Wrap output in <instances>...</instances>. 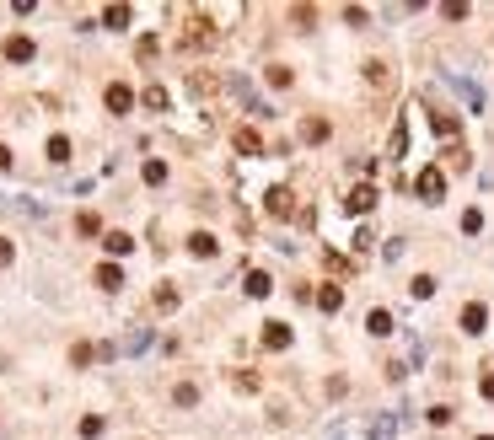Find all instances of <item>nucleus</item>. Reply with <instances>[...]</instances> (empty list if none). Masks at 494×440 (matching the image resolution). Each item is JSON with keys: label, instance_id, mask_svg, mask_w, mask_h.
<instances>
[{"label": "nucleus", "instance_id": "nucleus-1", "mask_svg": "<svg viewBox=\"0 0 494 440\" xmlns=\"http://www.w3.org/2000/svg\"><path fill=\"white\" fill-rule=\"evenodd\" d=\"M220 43V27L210 22L205 11H193L188 22H183V49H215Z\"/></svg>", "mask_w": 494, "mask_h": 440}, {"label": "nucleus", "instance_id": "nucleus-2", "mask_svg": "<svg viewBox=\"0 0 494 440\" xmlns=\"http://www.w3.org/2000/svg\"><path fill=\"white\" fill-rule=\"evenodd\" d=\"M414 194H419L424 204H435V199L446 194V172H441V167H424L419 177H414Z\"/></svg>", "mask_w": 494, "mask_h": 440}, {"label": "nucleus", "instance_id": "nucleus-3", "mask_svg": "<svg viewBox=\"0 0 494 440\" xmlns=\"http://www.w3.org/2000/svg\"><path fill=\"white\" fill-rule=\"evenodd\" d=\"M264 209H269L274 220H290V215H296V194H290V188H269V194H264Z\"/></svg>", "mask_w": 494, "mask_h": 440}, {"label": "nucleus", "instance_id": "nucleus-4", "mask_svg": "<svg viewBox=\"0 0 494 440\" xmlns=\"http://www.w3.org/2000/svg\"><path fill=\"white\" fill-rule=\"evenodd\" d=\"M371 204H376V188H371V183H360V188H350V194H344V209H350V215H365Z\"/></svg>", "mask_w": 494, "mask_h": 440}, {"label": "nucleus", "instance_id": "nucleus-5", "mask_svg": "<svg viewBox=\"0 0 494 440\" xmlns=\"http://www.w3.org/2000/svg\"><path fill=\"white\" fill-rule=\"evenodd\" d=\"M483 322H489V306H483V301L462 306V333H483Z\"/></svg>", "mask_w": 494, "mask_h": 440}, {"label": "nucleus", "instance_id": "nucleus-6", "mask_svg": "<svg viewBox=\"0 0 494 440\" xmlns=\"http://www.w3.org/2000/svg\"><path fill=\"white\" fill-rule=\"evenodd\" d=\"M102 102H108V113H129V108H134V92H129L124 81H113V86H108V97H102Z\"/></svg>", "mask_w": 494, "mask_h": 440}, {"label": "nucleus", "instance_id": "nucleus-7", "mask_svg": "<svg viewBox=\"0 0 494 440\" xmlns=\"http://www.w3.org/2000/svg\"><path fill=\"white\" fill-rule=\"evenodd\" d=\"M231 145H237L242 156H264V135H258V129H237V135H231Z\"/></svg>", "mask_w": 494, "mask_h": 440}, {"label": "nucleus", "instance_id": "nucleus-8", "mask_svg": "<svg viewBox=\"0 0 494 440\" xmlns=\"http://www.w3.org/2000/svg\"><path fill=\"white\" fill-rule=\"evenodd\" d=\"M33 38H22V33H16V38H6V60H11V65H27V60H33Z\"/></svg>", "mask_w": 494, "mask_h": 440}, {"label": "nucleus", "instance_id": "nucleus-9", "mask_svg": "<svg viewBox=\"0 0 494 440\" xmlns=\"http://www.w3.org/2000/svg\"><path fill=\"white\" fill-rule=\"evenodd\" d=\"M242 290H247V295H258V301H264V295L274 290V280H269L264 269H247V280H242Z\"/></svg>", "mask_w": 494, "mask_h": 440}, {"label": "nucleus", "instance_id": "nucleus-10", "mask_svg": "<svg viewBox=\"0 0 494 440\" xmlns=\"http://www.w3.org/2000/svg\"><path fill=\"white\" fill-rule=\"evenodd\" d=\"M365 81H371L376 92H387V86H392V70H387V60H365Z\"/></svg>", "mask_w": 494, "mask_h": 440}, {"label": "nucleus", "instance_id": "nucleus-11", "mask_svg": "<svg viewBox=\"0 0 494 440\" xmlns=\"http://www.w3.org/2000/svg\"><path fill=\"white\" fill-rule=\"evenodd\" d=\"M215 247H220V242H215L210 231H193V236H188V253H193V258H215Z\"/></svg>", "mask_w": 494, "mask_h": 440}, {"label": "nucleus", "instance_id": "nucleus-12", "mask_svg": "<svg viewBox=\"0 0 494 440\" xmlns=\"http://www.w3.org/2000/svg\"><path fill=\"white\" fill-rule=\"evenodd\" d=\"M264 349H290V328L285 322H269L264 328Z\"/></svg>", "mask_w": 494, "mask_h": 440}, {"label": "nucleus", "instance_id": "nucleus-13", "mask_svg": "<svg viewBox=\"0 0 494 440\" xmlns=\"http://www.w3.org/2000/svg\"><path fill=\"white\" fill-rule=\"evenodd\" d=\"M97 285H102V290H119V285H124V269H119V263H102V269H97Z\"/></svg>", "mask_w": 494, "mask_h": 440}, {"label": "nucleus", "instance_id": "nucleus-14", "mask_svg": "<svg viewBox=\"0 0 494 440\" xmlns=\"http://www.w3.org/2000/svg\"><path fill=\"white\" fill-rule=\"evenodd\" d=\"M172 403H178V408H193V403H199V387H193V381H178V387H172Z\"/></svg>", "mask_w": 494, "mask_h": 440}, {"label": "nucleus", "instance_id": "nucleus-15", "mask_svg": "<svg viewBox=\"0 0 494 440\" xmlns=\"http://www.w3.org/2000/svg\"><path fill=\"white\" fill-rule=\"evenodd\" d=\"M317 306H323V312H338V306H344V290H338V285H323V290H317Z\"/></svg>", "mask_w": 494, "mask_h": 440}, {"label": "nucleus", "instance_id": "nucleus-16", "mask_svg": "<svg viewBox=\"0 0 494 440\" xmlns=\"http://www.w3.org/2000/svg\"><path fill=\"white\" fill-rule=\"evenodd\" d=\"M102 247H108L113 258H124V253H129L134 242H129V231H108V236H102Z\"/></svg>", "mask_w": 494, "mask_h": 440}, {"label": "nucleus", "instance_id": "nucleus-17", "mask_svg": "<svg viewBox=\"0 0 494 440\" xmlns=\"http://www.w3.org/2000/svg\"><path fill=\"white\" fill-rule=\"evenodd\" d=\"M430 123H435V135L457 140V113H430Z\"/></svg>", "mask_w": 494, "mask_h": 440}, {"label": "nucleus", "instance_id": "nucleus-18", "mask_svg": "<svg viewBox=\"0 0 494 440\" xmlns=\"http://www.w3.org/2000/svg\"><path fill=\"white\" fill-rule=\"evenodd\" d=\"M403 150H409V123H398V129H392V145H387V156L403 161Z\"/></svg>", "mask_w": 494, "mask_h": 440}, {"label": "nucleus", "instance_id": "nucleus-19", "mask_svg": "<svg viewBox=\"0 0 494 440\" xmlns=\"http://www.w3.org/2000/svg\"><path fill=\"white\" fill-rule=\"evenodd\" d=\"M365 328H371L376 339H387V333H392V312H371V317H365Z\"/></svg>", "mask_w": 494, "mask_h": 440}, {"label": "nucleus", "instance_id": "nucleus-20", "mask_svg": "<svg viewBox=\"0 0 494 440\" xmlns=\"http://www.w3.org/2000/svg\"><path fill=\"white\" fill-rule=\"evenodd\" d=\"M102 22H108L113 33H119V27H129V6H108V11H102Z\"/></svg>", "mask_w": 494, "mask_h": 440}, {"label": "nucleus", "instance_id": "nucleus-21", "mask_svg": "<svg viewBox=\"0 0 494 440\" xmlns=\"http://www.w3.org/2000/svg\"><path fill=\"white\" fill-rule=\"evenodd\" d=\"M301 135L312 140V145H317V140H328V119H306V123H301Z\"/></svg>", "mask_w": 494, "mask_h": 440}, {"label": "nucleus", "instance_id": "nucleus-22", "mask_svg": "<svg viewBox=\"0 0 494 440\" xmlns=\"http://www.w3.org/2000/svg\"><path fill=\"white\" fill-rule=\"evenodd\" d=\"M145 108H151V113L167 108V86H145Z\"/></svg>", "mask_w": 494, "mask_h": 440}, {"label": "nucleus", "instance_id": "nucleus-23", "mask_svg": "<svg viewBox=\"0 0 494 440\" xmlns=\"http://www.w3.org/2000/svg\"><path fill=\"white\" fill-rule=\"evenodd\" d=\"M75 231H81V236H97V231H102V220H97L92 209H81V220H75Z\"/></svg>", "mask_w": 494, "mask_h": 440}, {"label": "nucleus", "instance_id": "nucleus-24", "mask_svg": "<svg viewBox=\"0 0 494 440\" xmlns=\"http://www.w3.org/2000/svg\"><path fill=\"white\" fill-rule=\"evenodd\" d=\"M48 161H70V140H65V135L48 140Z\"/></svg>", "mask_w": 494, "mask_h": 440}, {"label": "nucleus", "instance_id": "nucleus-25", "mask_svg": "<svg viewBox=\"0 0 494 440\" xmlns=\"http://www.w3.org/2000/svg\"><path fill=\"white\" fill-rule=\"evenodd\" d=\"M92 360H97V343H75L70 349V365H92Z\"/></svg>", "mask_w": 494, "mask_h": 440}, {"label": "nucleus", "instance_id": "nucleus-26", "mask_svg": "<svg viewBox=\"0 0 494 440\" xmlns=\"http://www.w3.org/2000/svg\"><path fill=\"white\" fill-rule=\"evenodd\" d=\"M145 183H151V188L167 183V161H145Z\"/></svg>", "mask_w": 494, "mask_h": 440}, {"label": "nucleus", "instance_id": "nucleus-27", "mask_svg": "<svg viewBox=\"0 0 494 440\" xmlns=\"http://www.w3.org/2000/svg\"><path fill=\"white\" fill-rule=\"evenodd\" d=\"M97 435H102V419L86 414V419H81V440H97Z\"/></svg>", "mask_w": 494, "mask_h": 440}, {"label": "nucleus", "instance_id": "nucleus-28", "mask_svg": "<svg viewBox=\"0 0 494 440\" xmlns=\"http://www.w3.org/2000/svg\"><path fill=\"white\" fill-rule=\"evenodd\" d=\"M290 22H301V27H312V22H317V11H312V6H290Z\"/></svg>", "mask_w": 494, "mask_h": 440}, {"label": "nucleus", "instance_id": "nucleus-29", "mask_svg": "<svg viewBox=\"0 0 494 440\" xmlns=\"http://www.w3.org/2000/svg\"><path fill=\"white\" fill-rule=\"evenodd\" d=\"M462 231H468V236L483 231V215H478V209H468V215H462Z\"/></svg>", "mask_w": 494, "mask_h": 440}, {"label": "nucleus", "instance_id": "nucleus-30", "mask_svg": "<svg viewBox=\"0 0 494 440\" xmlns=\"http://www.w3.org/2000/svg\"><path fill=\"white\" fill-rule=\"evenodd\" d=\"M145 343H151V328H140V333H129V339H124V349H129V355H134V349H145Z\"/></svg>", "mask_w": 494, "mask_h": 440}, {"label": "nucleus", "instance_id": "nucleus-31", "mask_svg": "<svg viewBox=\"0 0 494 440\" xmlns=\"http://www.w3.org/2000/svg\"><path fill=\"white\" fill-rule=\"evenodd\" d=\"M269 86H290V65H269Z\"/></svg>", "mask_w": 494, "mask_h": 440}, {"label": "nucleus", "instance_id": "nucleus-32", "mask_svg": "<svg viewBox=\"0 0 494 440\" xmlns=\"http://www.w3.org/2000/svg\"><path fill=\"white\" fill-rule=\"evenodd\" d=\"M156 306H161V312H172V306H178V290H172V285H161V290H156Z\"/></svg>", "mask_w": 494, "mask_h": 440}, {"label": "nucleus", "instance_id": "nucleus-33", "mask_svg": "<svg viewBox=\"0 0 494 440\" xmlns=\"http://www.w3.org/2000/svg\"><path fill=\"white\" fill-rule=\"evenodd\" d=\"M409 290H414V295H419V301H424V295H435V280H430V274H419V280H414Z\"/></svg>", "mask_w": 494, "mask_h": 440}, {"label": "nucleus", "instance_id": "nucleus-34", "mask_svg": "<svg viewBox=\"0 0 494 440\" xmlns=\"http://www.w3.org/2000/svg\"><path fill=\"white\" fill-rule=\"evenodd\" d=\"M231 381H237L242 392H258V376H253V370H237V376H231Z\"/></svg>", "mask_w": 494, "mask_h": 440}, {"label": "nucleus", "instance_id": "nucleus-35", "mask_svg": "<svg viewBox=\"0 0 494 440\" xmlns=\"http://www.w3.org/2000/svg\"><path fill=\"white\" fill-rule=\"evenodd\" d=\"M344 22H350V27H365V6H344Z\"/></svg>", "mask_w": 494, "mask_h": 440}, {"label": "nucleus", "instance_id": "nucleus-36", "mask_svg": "<svg viewBox=\"0 0 494 440\" xmlns=\"http://www.w3.org/2000/svg\"><path fill=\"white\" fill-rule=\"evenodd\" d=\"M371 440H392V419H376V429H371Z\"/></svg>", "mask_w": 494, "mask_h": 440}, {"label": "nucleus", "instance_id": "nucleus-37", "mask_svg": "<svg viewBox=\"0 0 494 440\" xmlns=\"http://www.w3.org/2000/svg\"><path fill=\"white\" fill-rule=\"evenodd\" d=\"M11 258H16V253H11V242H6V236H0V269H6V263H11Z\"/></svg>", "mask_w": 494, "mask_h": 440}, {"label": "nucleus", "instance_id": "nucleus-38", "mask_svg": "<svg viewBox=\"0 0 494 440\" xmlns=\"http://www.w3.org/2000/svg\"><path fill=\"white\" fill-rule=\"evenodd\" d=\"M478 392H483V397L494 403V376H483V381H478Z\"/></svg>", "mask_w": 494, "mask_h": 440}, {"label": "nucleus", "instance_id": "nucleus-39", "mask_svg": "<svg viewBox=\"0 0 494 440\" xmlns=\"http://www.w3.org/2000/svg\"><path fill=\"white\" fill-rule=\"evenodd\" d=\"M0 172H11V150L6 145H0Z\"/></svg>", "mask_w": 494, "mask_h": 440}, {"label": "nucleus", "instance_id": "nucleus-40", "mask_svg": "<svg viewBox=\"0 0 494 440\" xmlns=\"http://www.w3.org/2000/svg\"><path fill=\"white\" fill-rule=\"evenodd\" d=\"M478 440H494V435H478Z\"/></svg>", "mask_w": 494, "mask_h": 440}]
</instances>
